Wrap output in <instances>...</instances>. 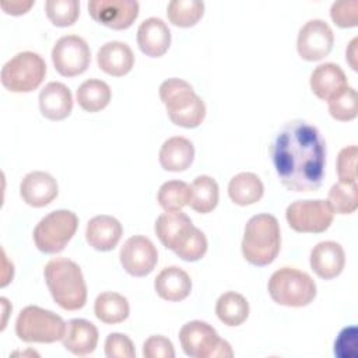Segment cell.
Returning <instances> with one entry per match:
<instances>
[{
    "mask_svg": "<svg viewBox=\"0 0 358 358\" xmlns=\"http://www.w3.org/2000/svg\"><path fill=\"white\" fill-rule=\"evenodd\" d=\"M270 155L280 182L292 192H316L324 179L326 141L302 119L287 122L275 134Z\"/></svg>",
    "mask_w": 358,
    "mask_h": 358,
    "instance_id": "1",
    "label": "cell"
},
{
    "mask_svg": "<svg viewBox=\"0 0 358 358\" xmlns=\"http://www.w3.org/2000/svg\"><path fill=\"white\" fill-rule=\"evenodd\" d=\"M154 229L161 243L186 262L200 260L207 252L206 235L180 210L162 213Z\"/></svg>",
    "mask_w": 358,
    "mask_h": 358,
    "instance_id": "2",
    "label": "cell"
},
{
    "mask_svg": "<svg viewBox=\"0 0 358 358\" xmlns=\"http://www.w3.org/2000/svg\"><path fill=\"white\" fill-rule=\"evenodd\" d=\"M53 301L64 310L81 309L87 302V284L80 266L67 257L49 260L43 270Z\"/></svg>",
    "mask_w": 358,
    "mask_h": 358,
    "instance_id": "3",
    "label": "cell"
},
{
    "mask_svg": "<svg viewBox=\"0 0 358 358\" xmlns=\"http://www.w3.org/2000/svg\"><path fill=\"white\" fill-rule=\"evenodd\" d=\"M242 255L250 264L267 266L280 253L281 232L277 218L271 214L253 215L245 225Z\"/></svg>",
    "mask_w": 358,
    "mask_h": 358,
    "instance_id": "4",
    "label": "cell"
},
{
    "mask_svg": "<svg viewBox=\"0 0 358 358\" xmlns=\"http://www.w3.org/2000/svg\"><path fill=\"white\" fill-rule=\"evenodd\" d=\"M159 98L172 123L186 129L197 127L206 117V105L193 87L180 78H168L159 85Z\"/></svg>",
    "mask_w": 358,
    "mask_h": 358,
    "instance_id": "5",
    "label": "cell"
},
{
    "mask_svg": "<svg viewBox=\"0 0 358 358\" xmlns=\"http://www.w3.org/2000/svg\"><path fill=\"white\" fill-rule=\"evenodd\" d=\"M267 288L271 299L284 306H306L316 296V284L312 277L302 270L288 266L271 274Z\"/></svg>",
    "mask_w": 358,
    "mask_h": 358,
    "instance_id": "6",
    "label": "cell"
},
{
    "mask_svg": "<svg viewBox=\"0 0 358 358\" xmlns=\"http://www.w3.org/2000/svg\"><path fill=\"white\" fill-rule=\"evenodd\" d=\"M64 320L52 310L36 305L21 309L15 320V334L25 343H55L66 333Z\"/></svg>",
    "mask_w": 358,
    "mask_h": 358,
    "instance_id": "7",
    "label": "cell"
},
{
    "mask_svg": "<svg viewBox=\"0 0 358 358\" xmlns=\"http://www.w3.org/2000/svg\"><path fill=\"white\" fill-rule=\"evenodd\" d=\"M179 340L185 354L192 358H229L234 355L231 344L203 320H192L183 324L179 330Z\"/></svg>",
    "mask_w": 358,
    "mask_h": 358,
    "instance_id": "8",
    "label": "cell"
},
{
    "mask_svg": "<svg viewBox=\"0 0 358 358\" xmlns=\"http://www.w3.org/2000/svg\"><path fill=\"white\" fill-rule=\"evenodd\" d=\"M46 76V63L41 55L24 50L14 55L1 69V84L11 92H31Z\"/></svg>",
    "mask_w": 358,
    "mask_h": 358,
    "instance_id": "9",
    "label": "cell"
},
{
    "mask_svg": "<svg viewBox=\"0 0 358 358\" xmlns=\"http://www.w3.org/2000/svg\"><path fill=\"white\" fill-rule=\"evenodd\" d=\"M78 227L77 215L70 210H55L45 215L34 229L36 248L48 255L62 252Z\"/></svg>",
    "mask_w": 358,
    "mask_h": 358,
    "instance_id": "10",
    "label": "cell"
},
{
    "mask_svg": "<svg viewBox=\"0 0 358 358\" xmlns=\"http://www.w3.org/2000/svg\"><path fill=\"white\" fill-rule=\"evenodd\" d=\"M334 213L326 200H296L285 210L288 225L296 232L320 234L333 222Z\"/></svg>",
    "mask_w": 358,
    "mask_h": 358,
    "instance_id": "11",
    "label": "cell"
},
{
    "mask_svg": "<svg viewBox=\"0 0 358 358\" xmlns=\"http://www.w3.org/2000/svg\"><path fill=\"white\" fill-rule=\"evenodd\" d=\"M52 62L56 71L64 77L83 74L91 63L90 46L78 35H64L53 45Z\"/></svg>",
    "mask_w": 358,
    "mask_h": 358,
    "instance_id": "12",
    "label": "cell"
},
{
    "mask_svg": "<svg viewBox=\"0 0 358 358\" xmlns=\"http://www.w3.org/2000/svg\"><path fill=\"white\" fill-rule=\"evenodd\" d=\"M334 43V34L330 25L319 18L309 20L298 32L296 50L308 62H316L326 57Z\"/></svg>",
    "mask_w": 358,
    "mask_h": 358,
    "instance_id": "13",
    "label": "cell"
},
{
    "mask_svg": "<svg viewBox=\"0 0 358 358\" xmlns=\"http://www.w3.org/2000/svg\"><path fill=\"white\" fill-rule=\"evenodd\" d=\"M120 263L133 277L148 275L158 263V252L154 243L143 235L130 236L120 248Z\"/></svg>",
    "mask_w": 358,
    "mask_h": 358,
    "instance_id": "14",
    "label": "cell"
},
{
    "mask_svg": "<svg viewBox=\"0 0 358 358\" xmlns=\"http://www.w3.org/2000/svg\"><path fill=\"white\" fill-rule=\"evenodd\" d=\"M140 4L136 0H91L90 15L99 24L112 29L129 28L138 15Z\"/></svg>",
    "mask_w": 358,
    "mask_h": 358,
    "instance_id": "15",
    "label": "cell"
},
{
    "mask_svg": "<svg viewBox=\"0 0 358 358\" xmlns=\"http://www.w3.org/2000/svg\"><path fill=\"white\" fill-rule=\"evenodd\" d=\"M59 193L56 179L43 171L28 172L20 185L22 200L32 207H45L52 203Z\"/></svg>",
    "mask_w": 358,
    "mask_h": 358,
    "instance_id": "16",
    "label": "cell"
},
{
    "mask_svg": "<svg viewBox=\"0 0 358 358\" xmlns=\"http://www.w3.org/2000/svg\"><path fill=\"white\" fill-rule=\"evenodd\" d=\"M309 262L317 277L331 280L341 274L345 264V253L338 242L323 241L310 250Z\"/></svg>",
    "mask_w": 358,
    "mask_h": 358,
    "instance_id": "17",
    "label": "cell"
},
{
    "mask_svg": "<svg viewBox=\"0 0 358 358\" xmlns=\"http://www.w3.org/2000/svg\"><path fill=\"white\" fill-rule=\"evenodd\" d=\"M41 113L49 120H63L73 109L70 88L59 81L48 83L39 92Z\"/></svg>",
    "mask_w": 358,
    "mask_h": 358,
    "instance_id": "18",
    "label": "cell"
},
{
    "mask_svg": "<svg viewBox=\"0 0 358 358\" xmlns=\"http://www.w3.org/2000/svg\"><path fill=\"white\" fill-rule=\"evenodd\" d=\"M123 235V227L112 215L101 214L92 217L85 229V239L94 249L99 252L112 250Z\"/></svg>",
    "mask_w": 358,
    "mask_h": 358,
    "instance_id": "19",
    "label": "cell"
},
{
    "mask_svg": "<svg viewBox=\"0 0 358 358\" xmlns=\"http://www.w3.org/2000/svg\"><path fill=\"white\" fill-rule=\"evenodd\" d=\"M137 43L143 53L150 57L162 56L171 45V31L158 17L145 18L137 29Z\"/></svg>",
    "mask_w": 358,
    "mask_h": 358,
    "instance_id": "20",
    "label": "cell"
},
{
    "mask_svg": "<svg viewBox=\"0 0 358 358\" xmlns=\"http://www.w3.org/2000/svg\"><path fill=\"white\" fill-rule=\"evenodd\" d=\"M309 84L312 92L317 98L323 101H330L348 87V80L338 64L329 62L315 67L310 74Z\"/></svg>",
    "mask_w": 358,
    "mask_h": 358,
    "instance_id": "21",
    "label": "cell"
},
{
    "mask_svg": "<svg viewBox=\"0 0 358 358\" xmlns=\"http://www.w3.org/2000/svg\"><path fill=\"white\" fill-rule=\"evenodd\" d=\"M96 62L99 69L106 74L122 77L133 69L134 55L127 43L110 41L98 49Z\"/></svg>",
    "mask_w": 358,
    "mask_h": 358,
    "instance_id": "22",
    "label": "cell"
},
{
    "mask_svg": "<svg viewBox=\"0 0 358 358\" xmlns=\"http://www.w3.org/2000/svg\"><path fill=\"white\" fill-rule=\"evenodd\" d=\"M62 343L63 347L74 355H88L96 348L98 329L85 319H71L67 322Z\"/></svg>",
    "mask_w": 358,
    "mask_h": 358,
    "instance_id": "23",
    "label": "cell"
},
{
    "mask_svg": "<svg viewBox=\"0 0 358 358\" xmlns=\"http://www.w3.org/2000/svg\"><path fill=\"white\" fill-rule=\"evenodd\" d=\"M154 288L162 299L178 302L189 296L192 291V280L183 268L169 266L158 273L154 281Z\"/></svg>",
    "mask_w": 358,
    "mask_h": 358,
    "instance_id": "24",
    "label": "cell"
},
{
    "mask_svg": "<svg viewBox=\"0 0 358 358\" xmlns=\"http://www.w3.org/2000/svg\"><path fill=\"white\" fill-rule=\"evenodd\" d=\"M194 158V147L190 140L173 136L164 141L159 150V164L165 171L180 172L187 169Z\"/></svg>",
    "mask_w": 358,
    "mask_h": 358,
    "instance_id": "25",
    "label": "cell"
},
{
    "mask_svg": "<svg viewBox=\"0 0 358 358\" xmlns=\"http://www.w3.org/2000/svg\"><path fill=\"white\" fill-rule=\"evenodd\" d=\"M263 182L253 172H241L228 183L229 199L238 206L255 204L263 197Z\"/></svg>",
    "mask_w": 358,
    "mask_h": 358,
    "instance_id": "26",
    "label": "cell"
},
{
    "mask_svg": "<svg viewBox=\"0 0 358 358\" xmlns=\"http://www.w3.org/2000/svg\"><path fill=\"white\" fill-rule=\"evenodd\" d=\"M94 313L101 322L106 324L122 323L129 317L130 313L129 301L119 292H102L95 299Z\"/></svg>",
    "mask_w": 358,
    "mask_h": 358,
    "instance_id": "27",
    "label": "cell"
},
{
    "mask_svg": "<svg viewBox=\"0 0 358 358\" xmlns=\"http://www.w3.org/2000/svg\"><path fill=\"white\" fill-rule=\"evenodd\" d=\"M215 315L227 326H239L249 316V302L239 292H224L217 299Z\"/></svg>",
    "mask_w": 358,
    "mask_h": 358,
    "instance_id": "28",
    "label": "cell"
},
{
    "mask_svg": "<svg viewBox=\"0 0 358 358\" xmlns=\"http://www.w3.org/2000/svg\"><path fill=\"white\" fill-rule=\"evenodd\" d=\"M220 189L215 179L208 175L197 176L190 185L189 206L200 214L213 211L218 204Z\"/></svg>",
    "mask_w": 358,
    "mask_h": 358,
    "instance_id": "29",
    "label": "cell"
},
{
    "mask_svg": "<svg viewBox=\"0 0 358 358\" xmlns=\"http://www.w3.org/2000/svg\"><path fill=\"white\" fill-rule=\"evenodd\" d=\"M76 96L81 109L87 112H99L110 102L112 91L105 81L90 78L81 83Z\"/></svg>",
    "mask_w": 358,
    "mask_h": 358,
    "instance_id": "30",
    "label": "cell"
},
{
    "mask_svg": "<svg viewBox=\"0 0 358 358\" xmlns=\"http://www.w3.org/2000/svg\"><path fill=\"white\" fill-rule=\"evenodd\" d=\"M204 14V3L200 0H172L168 3V20L176 27H193Z\"/></svg>",
    "mask_w": 358,
    "mask_h": 358,
    "instance_id": "31",
    "label": "cell"
},
{
    "mask_svg": "<svg viewBox=\"0 0 358 358\" xmlns=\"http://www.w3.org/2000/svg\"><path fill=\"white\" fill-rule=\"evenodd\" d=\"M157 199L165 211H179L189 204L190 185L183 180H168L161 185Z\"/></svg>",
    "mask_w": 358,
    "mask_h": 358,
    "instance_id": "32",
    "label": "cell"
},
{
    "mask_svg": "<svg viewBox=\"0 0 358 358\" xmlns=\"http://www.w3.org/2000/svg\"><path fill=\"white\" fill-rule=\"evenodd\" d=\"M336 214H351L358 208L357 183H336L330 187L326 200Z\"/></svg>",
    "mask_w": 358,
    "mask_h": 358,
    "instance_id": "33",
    "label": "cell"
},
{
    "mask_svg": "<svg viewBox=\"0 0 358 358\" xmlns=\"http://www.w3.org/2000/svg\"><path fill=\"white\" fill-rule=\"evenodd\" d=\"M45 11L50 22L56 27H69L76 22L80 15L78 0H48Z\"/></svg>",
    "mask_w": 358,
    "mask_h": 358,
    "instance_id": "34",
    "label": "cell"
},
{
    "mask_svg": "<svg viewBox=\"0 0 358 358\" xmlns=\"http://www.w3.org/2000/svg\"><path fill=\"white\" fill-rule=\"evenodd\" d=\"M329 112L333 119L340 122L352 120L358 113V96L357 91L351 87H347L334 98L327 101Z\"/></svg>",
    "mask_w": 358,
    "mask_h": 358,
    "instance_id": "35",
    "label": "cell"
},
{
    "mask_svg": "<svg viewBox=\"0 0 358 358\" xmlns=\"http://www.w3.org/2000/svg\"><path fill=\"white\" fill-rule=\"evenodd\" d=\"M357 145H347L337 155V176L341 183H357Z\"/></svg>",
    "mask_w": 358,
    "mask_h": 358,
    "instance_id": "36",
    "label": "cell"
},
{
    "mask_svg": "<svg viewBox=\"0 0 358 358\" xmlns=\"http://www.w3.org/2000/svg\"><path fill=\"white\" fill-rule=\"evenodd\" d=\"M330 17L340 28H351L358 25V1L338 0L331 4Z\"/></svg>",
    "mask_w": 358,
    "mask_h": 358,
    "instance_id": "37",
    "label": "cell"
},
{
    "mask_svg": "<svg viewBox=\"0 0 358 358\" xmlns=\"http://www.w3.org/2000/svg\"><path fill=\"white\" fill-rule=\"evenodd\" d=\"M105 355L108 358H134V344L126 334L110 333L105 340Z\"/></svg>",
    "mask_w": 358,
    "mask_h": 358,
    "instance_id": "38",
    "label": "cell"
},
{
    "mask_svg": "<svg viewBox=\"0 0 358 358\" xmlns=\"http://www.w3.org/2000/svg\"><path fill=\"white\" fill-rule=\"evenodd\" d=\"M143 357L144 358H173L175 350L169 338L157 334L148 337L143 344Z\"/></svg>",
    "mask_w": 358,
    "mask_h": 358,
    "instance_id": "39",
    "label": "cell"
},
{
    "mask_svg": "<svg viewBox=\"0 0 358 358\" xmlns=\"http://www.w3.org/2000/svg\"><path fill=\"white\" fill-rule=\"evenodd\" d=\"M351 348L355 352V347H357V329L355 326L351 327H345L341 330V333L338 334L336 343H334V354L345 358V350Z\"/></svg>",
    "mask_w": 358,
    "mask_h": 358,
    "instance_id": "40",
    "label": "cell"
},
{
    "mask_svg": "<svg viewBox=\"0 0 358 358\" xmlns=\"http://www.w3.org/2000/svg\"><path fill=\"white\" fill-rule=\"evenodd\" d=\"M0 6L1 8L7 13V14H13V15H20V14H24L27 13L32 6H34V1L32 0H28V1H24V0H1L0 1Z\"/></svg>",
    "mask_w": 358,
    "mask_h": 358,
    "instance_id": "41",
    "label": "cell"
},
{
    "mask_svg": "<svg viewBox=\"0 0 358 358\" xmlns=\"http://www.w3.org/2000/svg\"><path fill=\"white\" fill-rule=\"evenodd\" d=\"M357 42H358V38H354V39L350 42V45H348V48H347V50H345L347 62L350 63V66L352 67V70H357V69H358V67H357V62H355V59H357Z\"/></svg>",
    "mask_w": 358,
    "mask_h": 358,
    "instance_id": "42",
    "label": "cell"
}]
</instances>
